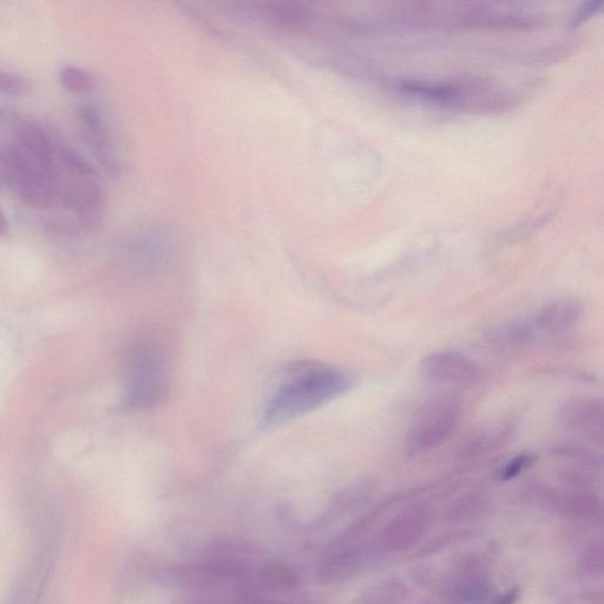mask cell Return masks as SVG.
<instances>
[{
  "instance_id": "obj_17",
  "label": "cell",
  "mask_w": 604,
  "mask_h": 604,
  "mask_svg": "<svg viewBox=\"0 0 604 604\" xmlns=\"http://www.w3.org/2000/svg\"><path fill=\"white\" fill-rule=\"evenodd\" d=\"M520 597L521 588L514 587L509 589L508 592L502 596L497 597V599L492 601L490 604H517L518 600H520Z\"/></svg>"
},
{
  "instance_id": "obj_6",
  "label": "cell",
  "mask_w": 604,
  "mask_h": 604,
  "mask_svg": "<svg viewBox=\"0 0 604 604\" xmlns=\"http://www.w3.org/2000/svg\"><path fill=\"white\" fill-rule=\"evenodd\" d=\"M561 428L576 433L596 445L604 442V403L602 398H571L558 411Z\"/></svg>"
},
{
  "instance_id": "obj_3",
  "label": "cell",
  "mask_w": 604,
  "mask_h": 604,
  "mask_svg": "<svg viewBox=\"0 0 604 604\" xmlns=\"http://www.w3.org/2000/svg\"><path fill=\"white\" fill-rule=\"evenodd\" d=\"M169 359L163 347L155 343L136 346L128 365L124 403L133 410L155 409L169 392Z\"/></svg>"
},
{
  "instance_id": "obj_2",
  "label": "cell",
  "mask_w": 604,
  "mask_h": 604,
  "mask_svg": "<svg viewBox=\"0 0 604 604\" xmlns=\"http://www.w3.org/2000/svg\"><path fill=\"white\" fill-rule=\"evenodd\" d=\"M356 379L339 367L299 361L279 374L260 417L262 429H274L308 415L350 392Z\"/></svg>"
},
{
  "instance_id": "obj_14",
  "label": "cell",
  "mask_w": 604,
  "mask_h": 604,
  "mask_svg": "<svg viewBox=\"0 0 604 604\" xmlns=\"http://www.w3.org/2000/svg\"><path fill=\"white\" fill-rule=\"evenodd\" d=\"M580 570L584 577H601L604 573V551L602 541H597L583 551Z\"/></svg>"
},
{
  "instance_id": "obj_10",
  "label": "cell",
  "mask_w": 604,
  "mask_h": 604,
  "mask_svg": "<svg viewBox=\"0 0 604 604\" xmlns=\"http://www.w3.org/2000/svg\"><path fill=\"white\" fill-rule=\"evenodd\" d=\"M547 504L569 520L593 521L602 516L600 498L588 491L562 496L556 494L555 491H550Z\"/></svg>"
},
{
  "instance_id": "obj_19",
  "label": "cell",
  "mask_w": 604,
  "mask_h": 604,
  "mask_svg": "<svg viewBox=\"0 0 604 604\" xmlns=\"http://www.w3.org/2000/svg\"><path fill=\"white\" fill-rule=\"evenodd\" d=\"M9 232V222L3 210L0 209V236H4Z\"/></svg>"
},
{
  "instance_id": "obj_4",
  "label": "cell",
  "mask_w": 604,
  "mask_h": 604,
  "mask_svg": "<svg viewBox=\"0 0 604 604\" xmlns=\"http://www.w3.org/2000/svg\"><path fill=\"white\" fill-rule=\"evenodd\" d=\"M462 418V404L450 396L436 397L420 407L407 432V455L419 456L438 448L456 430Z\"/></svg>"
},
{
  "instance_id": "obj_13",
  "label": "cell",
  "mask_w": 604,
  "mask_h": 604,
  "mask_svg": "<svg viewBox=\"0 0 604 604\" xmlns=\"http://www.w3.org/2000/svg\"><path fill=\"white\" fill-rule=\"evenodd\" d=\"M62 87L71 91V93H89L96 87V80L93 74L75 65L64 67L59 74Z\"/></svg>"
},
{
  "instance_id": "obj_8",
  "label": "cell",
  "mask_w": 604,
  "mask_h": 604,
  "mask_svg": "<svg viewBox=\"0 0 604 604\" xmlns=\"http://www.w3.org/2000/svg\"><path fill=\"white\" fill-rule=\"evenodd\" d=\"M430 525L429 510L413 505L386 525L379 546L386 551H404L416 546Z\"/></svg>"
},
{
  "instance_id": "obj_18",
  "label": "cell",
  "mask_w": 604,
  "mask_h": 604,
  "mask_svg": "<svg viewBox=\"0 0 604 604\" xmlns=\"http://www.w3.org/2000/svg\"><path fill=\"white\" fill-rule=\"evenodd\" d=\"M584 604H604V594L601 589H590L582 595Z\"/></svg>"
},
{
  "instance_id": "obj_12",
  "label": "cell",
  "mask_w": 604,
  "mask_h": 604,
  "mask_svg": "<svg viewBox=\"0 0 604 604\" xmlns=\"http://www.w3.org/2000/svg\"><path fill=\"white\" fill-rule=\"evenodd\" d=\"M476 536H478V531L475 528L452 529L446 531V533L433 537L432 540L426 542L424 546L417 551L415 557L422 558L436 555L452 546V544L469 541Z\"/></svg>"
},
{
  "instance_id": "obj_7",
  "label": "cell",
  "mask_w": 604,
  "mask_h": 604,
  "mask_svg": "<svg viewBox=\"0 0 604 604\" xmlns=\"http://www.w3.org/2000/svg\"><path fill=\"white\" fill-rule=\"evenodd\" d=\"M443 588L444 594L458 604H482L492 592L487 570L474 555L461 557L456 575Z\"/></svg>"
},
{
  "instance_id": "obj_11",
  "label": "cell",
  "mask_w": 604,
  "mask_h": 604,
  "mask_svg": "<svg viewBox=\"0 0 604 604\" xmlns=\"http://www.w3.org/2000/svg\"><path fill=\"white\" fill-rule=\"evenodd\" d=\"M488 501L479 494H469L458 498L446 510L445 521L450 524L465 523L476 520L487 509Z\"/></svg>"
},
{
  "instance_id": "obj_5",
  "label": "cell",
  "mask_w": 604,
  "mask_h": 604,
  "mask_svg": "<svg viewBox=\"0 0 604 604\" xmlns=\"http://www.w3.org/2000/svg\"><path fill=\"white\" fill-rule=\"evenodd\" d=\"M419 370L429 382L450 387H469L479 377L475 361L453 351L430 353L420 361Z\"/></svg>"
},
{
  "instance_id": "obj_9",
  "label": "cell",
  "mask_w": 604,
  "mask_h": 604,
  "mask_svg": "<svg viewBox=\"0 0 604 604\" xmlns=\"http://www.w3.org/2000/svg\"><path fill=\"white\" fill-rule=\"evenodd\" d=\"M584 313L580 300L564 298L550 302L537 314L536 326L544 333H560L579 324Z\"/></svg>"
},
{
  "instance_id": "obj_1",
  "label": "cell",
  "mask_w": 604,
  "mask_h": 604,
  "mask_svg": "<svg viewBox=\"0 0 604 604\" xmlns=\"http://www.w3.org/2000/svg\"><path fill=\"white\" fill-rule=\"evenodd\" d=\"M0 170L13 193L31 208L68 210L83 226L93 225L101 214V188L81 155L37 123L4 110Z\"/></svg>"
},
{
  "instance_id": "obj_16",
  "label": "cell",
  "mask_w": 604,
  "mask_h": 604,
  "mask_svg": "<svg viewBox=\"0 0 604 604\" xmlns=\"http://www.w3.org/2000/svg\"><path fill=\"white\" fill-rule=\"evenodd\" d=\"M536 462L537 457L533 453H522V455L516 456L503 466L500 474H498V478L503 482L511 481V479L520 476L524 471L534 466Z\"/></svg>"
},
{
  "instance_id": "obj_15",
  "label": "cell",
  "mask_w": 604,
  "mask_h": 604,
  "mask_svg": "<svg viewBox=\"0 0 604 604\" xmlns=\"http://www.w3.org/2000/svg\"><path fill=\"white\" fill-rule=\"evenodd\" d=\"M31 83L25 77L12 74V72L0 71V94L9 96H24L29 94Z\"/></svg>"
}]
</instances>
